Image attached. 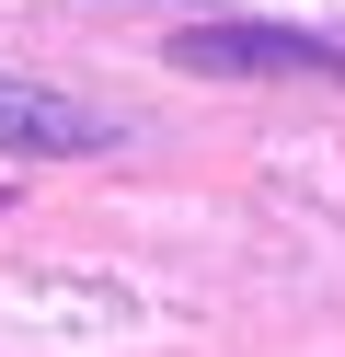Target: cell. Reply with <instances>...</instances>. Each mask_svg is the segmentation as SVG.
<instances>
[{
    "instance_id": "1",
    "label": "cell",
    "mask_w": 345,
    "mask_h": 357,
    "mask_svg": "<svg viewBox=\"0 0 345 357\" xmlns=\"http://www.w3.org/2000/svg\"><path fill=\"white\" fill-rule=\"evenodd\" d=\"M115 116L81 93H46V81H12L0 70V150H23V162H81V150H104Z\"/></svg>"
},
{
    "instance_id": "2",
    "label": "cell",
    "mask_w": 345,
    "mask_h": 357,
    "mask_svg": "<svg viewBox=\"0 0 345 357\" xmlns=\"http://www.w3.org/2000/svg\"><path fill=\"white\" fill-rule=\"evenodd\" d=\"M173 58L184 70H334L345 81V58L322 47V35H288V24H184Z\"/></svg>"
}]
</instances>
